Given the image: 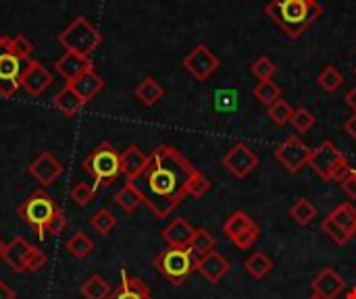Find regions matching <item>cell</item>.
<instances>
[{
  "mask_svg": "<svg viewBox=\"0 0 356 299\" xmlns=\"http://www.w3.org/2000/svg\"><path fill=\"white\" fill-rule=\"evenodd\" d=\"M46 254L40 250V248H35L33 246V252H31V256H29V262H27V273H38V271H42L44 266H46Z\"/></svg>",
  "mask_w": 356,
  "mask_h": 299,
  "instance_id": "obj_43",
  "label": "cell"
},
{
  "mask_svg": "<svg viewBox=\"0 0 356 299\" xmlns=\"http://www.w3.org/2000/svg\"><path fill=\"white\" fill-rule=\"evenodd\" d=\"M292 114H294V108L286 102V100H277L275 104L269 106L267 110V117L277 125V127H284L292 121Z\"/></svg>",
  "mask_w": 356,
  "mask_h": 299,
  "instance_id": "obj_36",
  "label": "cell"
},
{
  "mask_svg": "<svg viewBox=\"0 0 356 299\" xmlns=\"http://www.w3.org/2000/svg\"><path fill=\"white\" fill-rule=\"evenodd\" d=\"M2 44H4V35H0V50H2Z\"/></svg>",
  "mask_w": 356,
  "mask_h": 299,
  "instance_id": "obj_50",
  "label": "cell"
},
{
  "mask_svg": "<svg viewBox=\"0 0 356 299\" xmlns=\"http://www.w3.org/2000/svg\"><path fill=\"white\" fill-rule=\"evenodd\" d=\"M106 299H152L148 285L138 279V277H129L125 271H121V283L117 289L111 291V296Z\"/></svg>",
  "mask_w": 356,
  "mask_h": 299,
  "instance_id": "obj_20",
  "label": "cell"
},
{
  "mask_svg": "<svg viewBox=\"0 0 356 299\" xmlns=\"http://www.w3.org/2000/svg\"><path fill=\"white\" fill-rule=\"evenodd\" d=\"M194 271H196L202 279H207V283L215 285V283H219V281L229 273V260L223 258L219 252L213 250L211 254L198 256V258H196Z\"/></svg>",
  "mask_w": 356,
  "mask_h": 299,
  "instance_id": "obj_14",
  "label": "cell"
},
{
  "mask_svg": "<svg viewBox=\"0 0 356 299\" xmlns=\"http://www.w3.org/2000/svg\"><path fill=\"white\" fill-rule=\"evenodd\" d=\"M254 98L259 100V102H263L265 106H271V104H275L277 100H282V87L273 81V79H267V81H261V83H257V87H254Z\"/></svg>",
  "mask_w": 356,
  "mask_h": 299,
  "instance_id": "obj_32",
  "label": "cell"
},
{
  "mask_svg": "<svg viewBox=\"0 0 356 299\" xmlns=\"http://www.w3.org/2000/svg\"><path fill=\"white\" fill-rule=\"evenodd\" d=\"M67 214H65V210L60 208L56 214H54V219L50 221V225H48V229H46V233L48 235H60L63 231H65V227H67Z\"/></svg>",
  "mask_w": 356,
  "mask_h": 299,
  "instance_id": "obj_42",
  "label": "cell"
},
{
  "mask_svg": "<svg viewBox=\"0 0 356 299\" xmlns=\"http://www.w3.org/2000/svg\"><path fill=\"white\" fill-rule=\"evenodd\" d=\"M165 89L163 85L154 79V77H144L138 87H136V98L144 104V106H154L163 100Z\"/></svg>",
  "mask_w": 356,
  "mask_h": 299,
  "instance_id": "obj_25",
  "label": "cell"
},
{
  "mask_svg": "<svg viewBox=\"0 0 356 299\" xmlns=\"http://www.w3.org/2000/svg\"><path fill=\"white\" fill-rule=\"evenodd\" d=\"M58 210H60V206L54 202V198L48 196L46 191L38 189L17 208V216H21L23 223L27 227H31L40 239H44L46 237V229H48L50 221L54 219V214Z\"/></svg>",
  "mask_w": 356,
  "mask_h": 299,
  "instance_id": "obj_5",
  "label": "cell"
},
{
  "mask_svg": "<svg viewBox=\"0 0 356 299\" xmlns=\"http://www.w3.org/2000/svg\"><path fill=\"white\" fill-rule=\"evenodd\" d=\"M54 69L56 73L67 81H75L79 75H83L88 69H92V60L90 56H81V54H75V52H65L56 62H54Z\"/></svg>",
  "mask_w": 356,
  "mask_h": 299,
  "instance_id": "obj_17",
  "label": "cell"
},
{
  "mask_svg": "<svg viewBox=\"0 0 356 299\" xmlns=\"http://www.w3.org/2000/svg\"><path fill=\"white\" fill-rule=\"evenodd\" d=\"M194 173L190 160L173 146H159L148 156V166L142 173L144 204L156 219H167L186 198L188 179Z\"/></svg>",
  "mask_w": 356,
  "mask_h": 299,
  "instance_id": "obj_1",
  "label": "cell"
},
{
  "mask_svg": "<svg viewBox=\"0 0 356 299\" xmlns=\"http://www.w3.org/2000/svg\"><path fill=\"white\" fill-rule=\"evenodd\" d=\"M209 189H211V181H209L200 171L194 169V173H192L190 179H188V187H186L188 196H192V198H202V196H207Z\"/></svg>",
  "mask_w": 356,
  "mask_h": 299,
  "instance_id": "obj_38",
  "label": "cell"
},
{
  "mask_svg": "<svg viewBox=\"0 0 356 299\" xmlns=\"http://www.w3.org/2000/svg\"><path fill=\"white\" fill-rule=\"evenodd\" d=\"M290 216H292L298 225L307 227V225H311V223L315 221L317 208H315V204L309 202L307 198H300V200H296V204L290 208Z\"/></svg>",
  "mask_w": 356,
  "mask_h": 299,
  "instance_id": "obj_33",
  "label": "cell"
},
{
  "mask_svg": "<svg viewBox=\"0 0 356 299\" xmlns=\"http://www.w3.org/2000/svg\"><path fill=\"white\" fill-rule=\"evenodd\" d=\"M25 60L15 56L8 50H0V96L13 98L21 87V77L25 71Z\"/></svg>",
  "mask_w": 356,
  "mask_h": 299,
  "instance_id": "obj_10",
  "label": "cell"
},
{
  "mask_svg": "<svg viewBox=\"0 0 356 299\" xmlns=\"http://www.w3.org/2000/svg\"><path fill=\"white\" fill-rule=\"evenodd\" d=\"M27 173L40 183V185H50L54 183L60 173H63V164L58 162V158L50 152H42L27 169Z\"/></svg>",
  "mask_w": 356,
  "mask_h": 299,
  "instance_id": "obj_15",
  "label": "cell"
},
{
  "mask_svg": "<svg viewBox=\"0 0 356 299\" xmlns=\"http://www.w3.org/2000/svg\"><path fill=\"white\" fill-rule=\"evenodd\" d=\"M250 71H252V75H254L257 79H261V81H267V79H273V75H275L277 67H275V62H273L271 58H267V56H261V58H257V60L252 62Z\"/></svg>",
  "mask_w": 356,
  "mask_h": 299,
  "instance_id": "obj_40",
  "label": "cell"
},
{
  "mask_svg": "<svg viewBox=\"0 0 356 299\" xmlns=\"http://www.w3.org/2000/svg\"><path fill=\"white\" fill-rule=\"evenodd\" d=\"M184 69L198 81H207L217 69H219V58L217 54L204 46V44H198L196 48L190 50V54L184 58Z\"/></svg>",
  "mask_w": 356,
  "mask_h": 299,
  "instance_id": "obj_11",
  "label": "cell"
},
{
  "mask_svg": "<svg viewBox=\"0 0 356 299\" xmlns=\"http://www.w3.org/2000/svg\"><path fill=\"white\" fill-rule=\"evenodd\" d=\"M52 104H54V108L56 110H60L65 117H75L79 110H81V106L86 104L77 94H75V89L67 83L54 98H52Z\"/></svg>",
  "mask_w": 356,
  "mask_h": 299,
  "instance_id": "obj_23",
  "label": "cell"
},
{
  "mask_svg": "<svg viewBox=\"0 0 356 299\" xmlns=\"http://www.w3.org/2000/svg\"><path fill=\"white\" fill-rule=\"evenodd\" d=\"M81 296L83 299H106L111 296V285L106 283V279L98 277V275H92L88 277L83 283H81Z\"/></svg>",
  "mask_w": 356,
  "mask_h": 299,
  "instance_id": "obj_28",
  "label": "cell"
},
{
  "mask_svg": "<svg viewBox=\"0 0 356 299\" xmlns=\"http://www.w3.org/2000/svg\"><path fill=\"white\" fill-rule=\"evenodd\" d=\"M4 50L13 52L15 56H19L21 60H31V54H33V44L23 35V33H17V35H10V37H4V44H2Z\"/></svg>",
  "mask_w": 356,
  "mask_h": 299,
  "instance_id": "obj_29",
  "label": "cell"
},
{
  "mask_svg": "<svg viewBox=\"0 0 356 299\" xmlns=\"http://www.w3.org/2000/svg\"><path fill=\"white\" fill-rule=\"evenodd\" d=\"M307 299H323V298H319V296H317V293H313V296H311V298H307Z\"/></svg>",
  "mask_w": 356,
  "mask_h": 299,
  "instance_id": "obj_49",
  "label": "cell"
},
{
  "mask_svg": "<svg viewBox=\"0 0 356 299\" xmlns=\"http://www.w3.org/2000/svg\"><path fill=\"white\" fill-rule=\"evenodd\" d=\"M75 94L83 100V102H90L92 98H96L102 89H104V79L94 71V69H88L83 75H79L75 81L69 83Z\"/></svg>",
  "mask_w": 356,
  "mask_h": 299,
  "instance_id": "obj_22",
  "label": "cell"
},
{
  "mask_svg": "<svg viewBox=\"0 0 356 299\" xmlns=\"http://www.w3.org/2000/svg\"><path fill=\"white\" fill-rule=\"evenodd\" d=\"M355 75H356V65H355Z\"/></svg>",
  "mask_w": 356,
  "mask_h": 299,
  "instance_id": "obj_51",
  "label": "cell"
},
{
  "mask_svg": "<svg viewBox=\"0 0 356 299\" xmlns=\"http://www.w3.org/2000/svg\"><path fill=\"white\" fill-rule=\"evenodd\" d=\"M0 299H17V293L0 281Z\"/></svg>",
  "mask_w": 356,
  "mask_h": 299,
  "instance_id": "obj_46",
  "label": "cell"
},
{
  "mask_svg": "<svg viewBox=\"0 0 356 299\" xmlns=\"http://www.w3.org/2000/svg\"><path fill=\"white\" fill-rule=\"evenodd\" d=\"M194 252L190 248H167L159 254L154 266L156 271L171 283V285H184L188 277L194 273Z\"/></svg>",
  "mask_w": 356,
  "mask_h": 299,
  "instance_id": "obj_7",
  "label": "cell"
},
{
  "mask_svg": "<svg viewBox=\"0 0 356 299\" xmlns=\"http://www.w3.org/2000/svg\"><path fill=\"white\" fill-rule=\"evenodd\" d=\"M265 12L290 40H298L323 15V6L319 0H269Z\"/></svg>",
  "mask_w": 356,
  "mask_h": 299,
  "instance_id": "obj_2",
  "label": "cell"
},
{
  "mask_svg": "<svg viewBox=\"0 0 356 299\" xmlns=\"http://www.w3.org/2000/svg\"><path fill=\"white\" fill-rule=\"evenodd\" d=\"M90 227H92L96 233H100V235H108L111 231H115V227H117V219H115V214H113L111 210L100 208V210H96V212L92 214V219H90Z\"/></svg>",
  "mask_w": 356,
  "mask_h": 299,
  "instance_id": "obj_34",
  "label": "cell"
},
{
  "mask_svg": "<svg viewBox=\"0 0 356 299\" xmlns=\"http://www.w3.org/2000/svg\"><path fill=\"white\" fill-rule=\"evenodd\" d=\"M223 231H225V235L232 239V244H234L236 248H240V250H250V248L257 244L259 233H261L259 225H257L246 212H242V210L234 212V214L225 221Z\"/></svg>",
  "mask_w": 356,
  "mask_h": 299,
  "instance_id": "obj_8",
  "label": "cell"
},
{
  "mask_svg": "<svg viewBox=\"0 0 356 299\" xmlns=\"http://www.w3.org/2000/svg\"><path fill=\"white\" fill-rule=\"evenodd\" d=\"M4 250H6V244H4V239L0 237V258L4 256Z\"/></svg>",
  "mask_w": 356,
  "mask_h": 299,
  "instance_id": "obj_48",
  "label": "cell"
},
{
  "mask_svg": "<svg viewBox=\"0 0 356 299\" xmlns=\"http://www.w3.org/2000/svg\"><path fill=\"white\" fill-rule=\"evenodd\" d=\"M54 81L52 73L38 60H27L23 77H21V87L29 94V96H40L46 92V87H50Z\"/></svg>",
  "mask_w": 356,
  "mask_h": 299,
  "instance_id": "obj_13",
  "label": "cell"
},
{
  "mask_svg": "<svg viewBox=\"0 0 356 299\" xmlns=\"http://www.w3.org/2000/svg\"><path fill=\"white\" fill-rule=\"evenodd\" d=\"M83 171L94 179L96 189L106 187L123 175L121 169V152L115 150L111 142L98 144L83 160Z\"/></svg>",
  "mask_w": 356,
  "mask_h": 299,
  "instance_id": "obj_3",
  "label": "cell"
},
{
  "mask_svg": "<svg viewBox=\"0 0 356 299\" xmlns=\"http://www.w3.org/2000/svg\"><path fill=\"white\" fill-rule=\"evenodd\" d=\"M146 166H148V156L142 152L140 146L131 144L121 152V169L129 183H136L142 177V173L146 171Z\"/></svg>",
  "mask_w": 356,
  "mask_h": 299,
  "instance_id": "obj_18",
  "label": "cell"
},
{
  "mask_svg": "<svg viewBox=\"0 0 356 299\" xmlns=\"http://www.w3.org/2000/svg\"><path fill=\"white\" fill-rule=\"evenodd\" d=\"M342 183V189L346 191V196L348 198H353V200H356V171L355 169H350V173L340 181Z\"/></svg>",
  "mask_w": 356,
  "mask_h": 299,
  "instance_id": "obj_44",
  "label": "cell"
},
{
  "mask_svg": "<svg viewBox=\"0 0 356 299\" xmlns=\"http://www.w3.org/2000/svg\"><path fill=\"white\" fill-rule=\"evenodd\" d=\"M244 268H246V273H248L250 277H254L257 281H261V279H265V277L271 273L273 262H271V258H269L265 252H254L252 256L246 258Z\"/></svg>",
  "mask_w": 356,
  "mask_h": 299,
  "instance_id": "obj_26",
  "label": "cell"
},
{
  "mask_svg": "<svg viewBox=\"0 0 356 299\" xmlns=\"http://www.w3.org/2000/svg\"><path fill=\"white\" fill-rule=\"evenodd\" d=\"M344 129H346V133H348V135H350V137L356 142V112L350 117V119H348V121H346Z\"/></svg>",
  "mask_w": 356,
  "mask_h": 299,
  "instance_id": "obj_45",
  "label": "cell"
},
{
  "mask_svg": "<svg viewBox=\"0 0 356 299\" xmlns=\"http://www.w3.org/2000/svg\"><path fill=\"white\" fill-rule=\"evenodd\" d=\"M67 252L73 256V258H77V260H83V258H88L90 254H92V250H94V241L83 233V231H77L69 241H67Z\"/></svg>",
  "mask_w": 356,
  "mask_h": 299,
  "instance_id": "obj_31",
  "label": "cell"
},
{
  "mask_svg": "<svg viewBox=\"0 0 356 299\" xmlns=\"http://www.w3.org/2000/svg\"><path fill=\"white\" fill-rule=\"evenodd\" d=\"M217 246V239L213 237V233L209 229H194V235L190 239V250L198 256H207L215 250Z\"/></svg>",
  "mask_w": 356,
  "mask_h": 299,
  "instance_id": "obj_30",
  "label": "cell"
},
{
  "mask_svg": "<svg viewBox=\"0 0 356 299\" xmlns=\"http://www.w3.org/2000/svg\"><path fill=\"white\" fill-rule=\"evenodd\" d=\"M317 81H319V85L323 87V92L334 94L336 89H340V87H342V83H344V75H342V71H340L338 67L330 65V67H325V69L321 71V75L317 77Z\"/></svg>",
  "mask_w": 356,
  "mask_h": 299,
  "instance_id": "obj_35",
  "label": "cell"
},
{
  "mask_svg": "<svg viewBox=\"0 0 356 299\" xmlns=\"http://www.w3.org/2000/svg\"><path fill=\"white\" fill-rule=\"evenodd\" d=\"M115 202H117V206H119L123 212L131 214V212H136V210L140 208V204H144V194L140 191V187H138L136 183H129V181H127V183L117 191Z\"/></svg>",
  "mask_w": 356,
  "mask_h": 299,
  "instance_id": "obj_24",
  "label": "cell"
},
{
  "mask_svg": "<svg viewBox=\"0 0 356 299\" xmlns=\"http://www.w3.org/2000/svg\"><path fill=\"white\" fill-rule=\"evenodd\" d=\"M330 219L338 225V227H342L350 237H355L356 235V208L353 204H340L338 208H334L332 210V214H330Z\"/></svg>",
  "mask_w": 356,
  "mask_h": 299,
  "instance_id": "obj_27",
  "label": "cell"
},
{
  "mask_svg": "<svg viewBox=\"0 0 356 299\" xmlns=\"http://www.w3.org/2000/svg\"><path fill=\"white\" fill-rule=\"evenodd\" d=\"M56 40L65 48V52H75V54H81V56H90L102 44V33L86 17H75L56 35Z\"/></svg>",
  "mask_w": 356,
  "mask_h": 299,
  "instance_id": "obj_4",
  "label": "cell"
},
{
  "mask_svg": "<svg viewBox=\"0 0 356 299\" xmlns=\"http://www.w3.org/2000/svg\"><path fill=\"white\" fill-rule=\"evenodd\" d=\"M344 100H346V104H348V106H350V108L356 112V85L350 89V92H348V94H346V98H344Z\"/></svg>",
  "mask_w": 356,
  "mask_h": 299,
  "instance_id": "obj_47",
  "label": "cell"
},
{
  "mask_svg": "<svg viewBox=\"0 0 356 299\" xmlns=\"http://www.w3.org/2000/svg\"><path fill=\"white\" fill-rule=\"evenodd\" d=\"M161 235L169 248H188L194 235V227L186 219H175L161 231Z\"/></svg>",
  "mask_w": 356,
  "mask_h": 299,
  "instance_id": "obj_21",
  "label": "cell"
},
{
  "mask_svg": "<svg viewBox=\"0 0 356 299\" xmlns=\"http://www.w3.org/2000/svg\"><path fill=\"white\" fill-rule=\"evenodd\" d=\"M321 229H323V233H327V235H330V237H332V239H334V241H336L338 246H346V244H348V241L353 239V237H350V235H348V233H346V231H344L342 227H338V225H336V223H334V221H332L330 216H327V219L323 221Z\"/></svg>",
  "mask_w": 356,
  "mask_h": 299,
  "instance_id": "obj_41",
  "label": "cell"
},
{
  "mask_svg": "<svg viewBox=\"0 0 356 299\" xmlns=\"http://www.w3.org/2000/svg\"><path fill=\"white\" fill-rule=\"evenodd\" d=\"M94 194H96V185H90V183H86V181H79V183H75V185L71 187L69 198L73 200V204H77V206L83 208V206H90V204H92Z\"/></svg>",
  "mask_w": 356,
  "mask_h": 299,
  "instance_id": "obj_37",
  "label": "cell"
},
{
  "mask_svg": "<svg viewBox=\"0 0 356 299\" xmlns=\"http://www.w3.org/2000/svg\"><path fill=\"white\" fill-rule=\"evenodd\" d=\"M309 166L323 177L325 181H342L348 173H350V164L346 160V156L338 150V146L330 139H325L323 144H319L315 150H311V158H309Z\"/></svg>",
  "mask_w": 356,
  "mask_h": 299,
  "instance_id": "obj_6",
  "label": "cell"
},
{
  "mask_svg": "<svg viewBox=\"0 0 356 299\" xmlns=\"http://www.w3.org/2000/svg\"><path fill=\"white\" fill-rule=\"evenodd\" d=\"M275 158L280 160V164L296 175L300 173L305 166H309V158H311V148L298 137V135H290L286 137L277 148H275Z\"/></svg>",
  "mask_w": 356,
  "mask_h": 299,
  "instance_id": "obj_9",
  "label": "cell"
},
{
  "mask_svg": "<svg viewBox=\"0 0 356 299\" xmlns=\"http://www.w3.org/2000/svg\"><path fill=\"white\" fill-rule=\"evenodd\" d=\"M31 252H33V246L27 244L21 235H17L15 239H10V241L6 244V250H4L2 260H4V264H6L13 273L23 275V273H27V262H29Z\"/></svg>",
  "mask_w": 356,
  "mask_h": 299,
  "instance_id": "obj_16",
  "label": "cell"
},
{
  "mask_svg": "<svg viewBox=\"0 0 356 299\" xmlns=\"http://www.w3.org/2000/svg\"><path fill=\"white\" fill-rule=\"evenodd\" d=\"M313 291L323 299H336L346 287L344 279L334 268H323L311 283Z\"/></svg>",
  "mask_w": 356,
  "mask_h": 299,
  "instance_id": "obj_19",
  "label": "cell"
},
{
  "mask_svg": "<svg viewBox=\"0 0 356 299\" xmlns=\"http://www.w3.org/2000/svg\"><path fill=\"white\" fill-rule=\"evenodd\" d=\"M290 123L294 125V129L298 133H307L309 129H313V125L317 123V119H315V114L309 108L300 106V108H294V114H292V121Z\"/></svg>",
  "mask_w": 356,
  "mask_h": 299,
  "instance_id": "obj_39",
  "label": "cell"
},
{
  "mask_svg": "<svg viewBox=\"0 0 356 299\" xmlns=\"http://www.w3.org/2000/svg\"><path fill=\"white\" fill-rule=\"evenodd\" d=\"M223 166L238 179L248 177L257 166H259V156L252 152L248 144H236L225 156H223Z\"/></svg>",
  "mask_w": 356,
  "mask_h": 299,
  "instance_id": "obj_12",
  "label": "cell"
}]
</instances>
